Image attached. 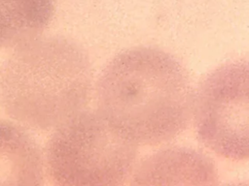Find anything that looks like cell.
Here are the masks:
<instances>
[{
	"label": "cell",
	"instance_id": "1",
	"mask_svg": "<svg viewBox=\"0 0 249 186\" xmlns=\"http://www.w3.org/2000/svg\"><path fill=\"white\" fill-rule=\"evenodd\" d=\"M92 71L87 53L74 42L36 38L18 46L0 73V102L25 126L57 128L88 104Z\"/></svg>",
	"mask_w": 249,
	"mask_h": 186
},
{
	"label": "cell",
	"instance_id": "2",
	"mask_svg": "<svg viewBox=\"0 0 249 186\" xmlns=\"http://www.w3.org/2000/svg\"><path fill=\"white\" fill-rule=\"evenodd\" d=\"M178 78L173 63L151 48L118 54L96 87L98 112L135 144H154L174 131Z\"/></svg>",
	"mask_w": 249,
	"mask_h": 186
},
{
	"label": "cell",
	"instance_id": "3",
	"mask_svg": "<svg viewBox=\"0 0 249 186\" xmlns=\"http://www.w3.org/2000/svg\"><path fill=\"white\" fill-rule=\"evenodd\" d=\"M135 158V143L98 111H81L62 123L45 151L48 177L59 186L124 184Z\"/></svg>",
	"mask_w": 249,
	"mask_h": 186
},
{
	"label": "cell",
	"instance_id": "4",
	"mask_svg": "<svg viewBox=\"0 0 249 186\" xmlns=\"http://www.w3.org/2000/svg\"><path fill=\"white\" fill-rule=\"evenodd\" d=\"M44 158L33 140L20 126L0 120V185H41Z\"/></svg>",
	"mask_w": 249,
	"mask_h": 186
},
{
	"label": "cell",
	"instance_id": "5",
	"mask_svg": "<svg viewBox=\"0 0 249 186\" xmlns=\"http://www.w3.org/2000/svg\"><path fill=\"white\" fill-rule=\"evenodd\" d=\"M54 0H0V47H18L49 24Z\"/></svg>",
	"mask_w": 249,
	"mask_h": 186
}]
</instances>
